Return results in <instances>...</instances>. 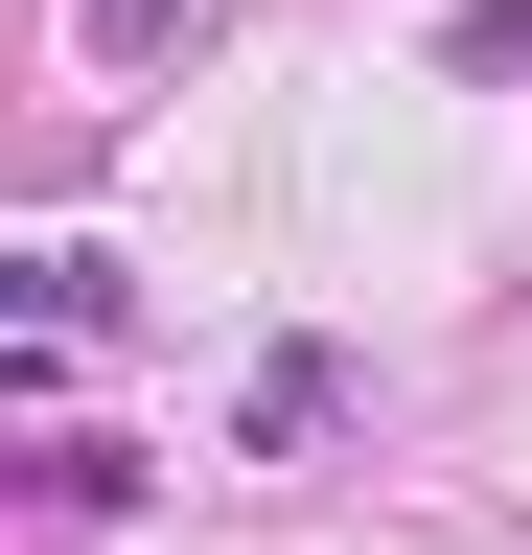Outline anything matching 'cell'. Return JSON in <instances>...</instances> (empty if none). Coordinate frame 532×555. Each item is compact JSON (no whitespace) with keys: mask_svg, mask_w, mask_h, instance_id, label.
Instances as JSON below:
<instances>
[{"mask_svg":"<svg viewBox=\"0 0 532 555\" xmlns=\"http://www.w3.org/2000/svg\"><path fill=\"white\" fill-rule=\"evenodd\" d=\"M70 324H116V255H93V232H47V255H24V347H70Z\"/></svg>","mask_w":532,"mask_h":555,"instance_id":"1","label":"cell"},{"mask_svg":"<svg viewBox=\"0 0 532 555\" xmlns=\"http://www.w3.org/2000/svg\"><path fill=\"white\" fill-rule=\"evenodd\" d=\"M440 69H532V0H463V24H440Z\"/></svg>","mask_w":532,"mask_h":555,"instance_id":"2","label":"cell"},{"mask_svg":"<svg viewBox=\"0 0 532 555\" xmlns=\"http://www.w3.org/2000/svg\"><path fill=\"white\" fill-rule=\"evenodd\" d=\"M163 24H185V0H93V69H140V47H163Z\"/></svg>","mask_w":532,"mask_h":555,"instance_id":"3","label":"cell"}]
</instances>
